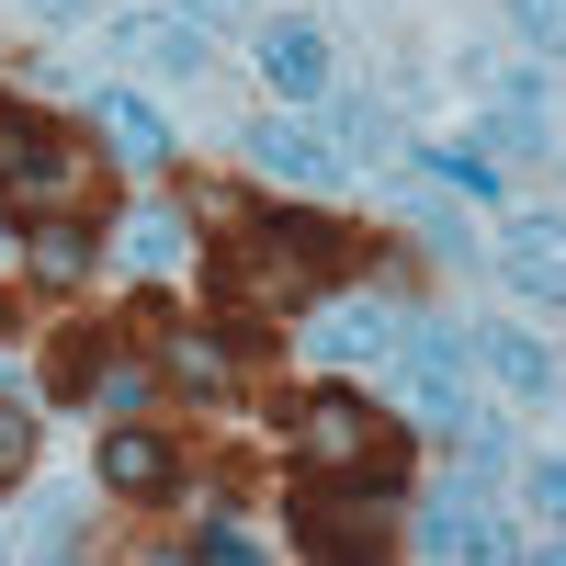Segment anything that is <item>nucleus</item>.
I'll return each instance as SVG.
<instances>
[{
  "mask_svg": "<svg viewBox=\"0 0 566 566\" xmlns=\"http://www.w3.org/2000/svg\"><path fill=\"white\" fill-rule=\"evenodd\" d=\"M91 125L114 136V159H125V170H170V125L136 103V91H114V80H103V91H91Z\"/></svg>",
  "mask_w": 566,
  "mask_h": 566,
  "instance_id": "nucleus-8",
  "label": "nucleus"
},
{
  "mask_svg": "<svg viewBox=\"0 0 566 566\" xmlns=\"http://www.w3.org/2000/svg\"><path fill=\"white\" fill-rule=\"evenodd\" d=\"M306 352L340 363V374H352V363H386V352H397V306H374V295L317 306V317H306Z\"/></svg>",
  "mask_w": 566,
  "mask_h": 566,
  "instance_id": "nucleus-3",
  "label": "nucleus"
},
{
  "mask_svg": "<svg viewBox=\"0 0 566 566\" xmlns=\"http://www.w3.org/2000/svg\"><path fill=\"white\" fill-rule=\"evenodd\" d=\"M170 374H181V386H205V397H216V386H227V352H216V340H170Z\"/></svg>",
  "mask_w": 566,
  "mask_h": 566,
  "instance_id": "nucleus-20",
  "label": "nucleus"
},
{
  "mask_svg": "<svg viewBox=\"0 0 566 566\" xmlns=\"http://www.w3.org/2000/svg\"><path fill=\"white\" fill-rule=\"evenodd\" d=\"M193 12H205V23H239V12H250V0H193Z\"/></svg>",
  "mask_w": 566,
  "mask_h": 566,
  "instance_id": "nucleus-24",
  "label": "nucleus"
},
{
  "mask_svg": "<svg viewBox=\"0 0 566 566\" xmlns=\"http://www.w3.org/2000/svg\"><path fill=\"white\" fill-rule=\"evenodd\" d=\"M499 272L510 283H522V295L544 306L555 295V283H566V261H555V216H522V227H510V250H499Z\"/></svg>",
  "mask_w": 566,
  "mask_h": 566,
  "instance_id": "nucleus-12",
  "label": "nucleus"
},
{
  "mask_svg": "<svg viewBox=\"0 0 566 566\" xmlns=\"http://www.w3.org/2000/svg\"><path fill=\"white\" fill-rule=\"evenodd\" d=\"M181 250H193V239H181L170 205H136V216H125V261H136V272H170Z\"/></svg>",
  "mask_w": 566,
  "mask_h": 566,
  "instance_id": "nucleus-15",
  "label": "nucleus"
},
{
  "mask_svg": "<svg viewBox=\"0 0 566 566\" xmlns=\"http://www.w3.org/2000/svg\"><path fill=\"white\" fill-rule=\"evenodd\" d=\"M80 261H91V227H45V239H34V272H57V283H69Z\"/></svg>",
  "mask_w": 566,
  "mask_h": 566,
  "instance_id": "nucleus-19",
  "label": "nucleus"
},
{
  "mask_svg": "<svg viewBox=\"0 0 566 566\" xmlns=\"http://www.w3.org/2000/svg\"><path fill=\"white\" fill-rule=\"evenodd\" d=\"M250 170H272V181H295V193H328L352 159L328 148V136H306V125H250Z\"/></svg>",
  "mask_w": 566,
  "mask_h": 566,
  "instance_id": "nucleus-5",
  "label": "nucleus"
},
{
  "mask_svg": "<svg viewBox=\"0 0 566 566\" xmlns=\"http://www.w3.org/2000/svg\"><path fill=\"white\" fill-rule=\"evenodd\" d=\"M103 488H125V499H170V488H181V453H170L159 431H114V442H103Z\"/></svg>",
  "mask_w": 566,
  "mask_h": 566,
  "instance_id": "nucleus-10",
  "label": "nucleus"
},
{
  "mask_svg": "<svg viewBox=\"0 0 566 566\" xmlns=\"http://www.w3.org/2000/svg\"><path fill=\"white\" fill-rule=\"evenodd\" d=\"M114 57L159 69V80H193V69H205V34H193V23H170V12H136V23H114Z\"/></svg>",
  "mask_w": 566,
  "mask_h": 566,
  "instance_id": "nucleus-9",
  "label": "nucleus"
},
{
  "mask_svg": "<svg viewBox=\"0 0 566 566\" xmlns=\"http://www.w3.org/2000/svg\"><path fill=\"white\" fill-rule=\"evenodd\" d=\"M510 23H522L533 45H555V0H510Z\"/></svg>",
  "mask_w": 566,
  "mask_h": 566,
  "instance_id": "nucleus-23",
  "label": "nucleus"
},
{
  "mask_svg": "<svg viewBox=\"0 0 566 566\" xmlns=\"http://www.w3.org/2000/svg\"><path fill=\"white\" fill-rule=\"evenodd\" d=\"M261 80L283 91V103H328V91H340L328 80V34L317 23H272L261 34Z\"/></svg>",
  "mask_w": 566,
  "mask_h": 566,
  "instance_id": "nucleus-4",
  "label": "nucleus"
},
{
  "mask_svg": "<svg viewBox=\"0 0 566 566\" xmlns=\"http://www.w3.org/2000/svg\"><path fill=\"white\" fill-rule=\"evenodd\" d=\"M295 442H306V464H317V476H352L363 499H386V488L408 476L397 419H386V408H363V397H340V386L295 408Z\"/></svg>",
  "mask_w": 566,
  "mask_h": 566,
  "instance_id": "nucleus-1",
  "label": "nucleus"
},
{
  "mask_svg": "<svg viewBox=\"0 0 566 566\" xmlns=\"http://www.w3.org/2000/svg\"><path fill=\"white\" fill-rule=\"evenodd\" d=\"M442 431H453V464H464V476H488V464L510 453V431H499V419H476V408H464V419H442Z\"/></svg>",
  "mask_w": 566,
  "mask_h": 566,
  "instance_id": "nucleus-16",
  "label": "nucleus"
},
{
  "mask_svg": "<svg viewBox=\"0 0 566 566\" xmlns=\"http://www.w3.org/2000/svg\"><path fill=\"white\" fill-rule=\"evenodd\" d=\"M103 352H114V340H103V328H69V340H45V386H57V397L80 408L91 386H103Z\"/></svg>",
  "mask_w": 566,
  "mask_h": 566,
  "instance_id": "nucleus-13",
  "label": "nucleus"
},
{
  "mask_svg": "<svg viewBox=\"0 0 566 566\" xmlns=\"http://www.w3.org/2000/svg\"><path fill=\"white\" fill-rule=\"evenodd\" d=\"M419 239H431L442 261H464V216H453V205H419Z\"/></svg>",
  "mask_w": 566,
  "mask_h": 566,
  "instance_id": "nucleus-21",
  "label": "nucleus"
},
{
  "mask_svg": "<svg viewBox=\"0 0 566 566\" xmlns=\"http://www.w3.org/2000/svg\"><path fill=\"white\" fill-rule=\"evenodd\" d=\"M80 148L45 114H23V103H0V193H12L23 216H45V205H80Z\"/></svg>",
  "mask_w": 566,
  "mask_h": 566,
  "instance_id": "nucleus-2",
  "label": "nucleus"
},
{
  "mask_svg": "<svg viewBox=\"0 0 566 566\" xmlns=\"http://www.w3.org/2000/svg\"><path fill=\"white\" fill-rule=\"evenodd\" d=\"M419 544H431V555H510V533H499V510H476L464 488L419 510Z\"/></svg>",
  "mask_w": 566,
  "mask_h": 566,
  "instance_id": "nucleus-11",
  "label": "nucleus"
},
{
  "mask_svg": "<svg viewBox=\"0 0 566 566\" xmlns=\"http://www.w3.org/2000/svg\"><path fill=\"white\" fill-rule=\"evenodd\" d=\"M419 170H442V181H453V193H476V205L499 193V159H476V148H453V159H419Z\"/></svg>",
  "mask_w": 566,
  "mask_h": 566,
  "instance_id": "nucleus-18",
  "label": "nucleus"
},
{
  "mask_svg": "<svg viewBox=\"0 0 566 566\" xmlns=\"http://www.w3.org/2000/svg\"><path fill=\"white\" fill-rule=\"evenodd\" d=\"M488 363H499V386H522V397H544L555 386V352L533 340V328H488V340H476Z\"/></svg>",
  "mask_w": 566,
  "mask_h": 566,
  "instance_id": "nucleus-14",
  "label": "nucleus"
},
{
  "mask_svg": "<svg viewBox=\"0 0 566 566\" xmlns=\"http://www.w3.org/2000/svg\"><path fill=\"white\" fill-rule=\"evenodd\" d=\"M408 408L419 419H464V340L453 328H419L408 340Z\"/></svg>",
  "mask_w": 566,
  "mask_h": 566,
  "instance_id": "nucleus-7",
  "label": "nucleus"
},
{
  "mask_svg": "<svg viewBox=\"0 0 566 566\" xmlns=\"http://www.w3.org/2000/svg\"><path fill=\"white\" fill-rule=\"evenodd\" d=\"M34 12H45V23H80V0H34Z\"/></svg>",
  "mask_w": 566,
  "mask_h": 566,
  "instance_id": "nucleus-25",
  "label": "nucleus"
},
{
  "mask_svg": "<svg viewBox=\"0 0 566 566\" xmlns=\"http://www.w3.org/2000/svg\"><path fill=\"white\" fill-rule=\"evenodd\" d=\"M250 250L283 261V272H306V283L352 272V239H340V227H317V216H261V227H250Z\"/></svg>",
  "mask_w": 566,
  "mask_h": 566,
  "instance_id": "nucleus-6",
  "label": "nucleus"
},
{
  "mask_svg": "<svg viewBox=\"0 0 566 566\" xmlns=\"http://www.w3.org/2000/svg\"><path fill=\"white\" fill-rule=\"evenodd\" d=\"M352 148H363V159H386V148H397V125L374 114V103H352V114H340V159H352Z\"/></svg>",
  "mask_w": 566,
  "mask_h": 566,
  "instance_id": "nucleus-17",
  "label": "nucleus"
},
{
  "mask_svg": "<svg viewBox=\"0 0 566 566\" xmlns=\"http://www.w3.org/2000/svg\"><path fill=\"white\" fill-rule=\"evenodd\" d=\"M23 453H34V431H23L12 408H0V476H23Z\"/></svg>",
  "mask_w": 566,
  "mask_h": 566,
  "instance_id": "nucleus-22",
  "label": "nucleus"
}]
</instances>
